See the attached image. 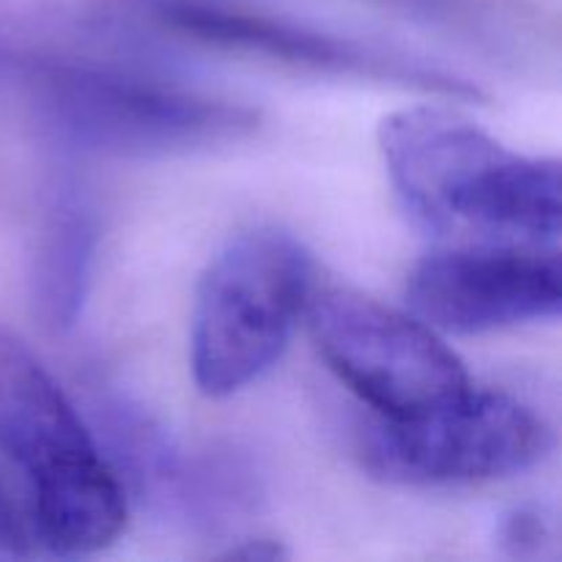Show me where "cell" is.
<instances>
[{
	"instance_id": "5b68a950",
	"label": "cell",
	"mask_w": 562,
	"mask_h": 562,
	"mask_svg": "<svg viewBox=\"0 0 562 562\" xmlns=\"http://www.w3.org/2000/svg\"><path fill=\"white\" fill-rule=\"evenodd\" d=\"M307 329L329 371L379 417H420L472 387L461 357L415 313L351 289H313Z\"/></svg>"
},
{
	"instance_id": "8fae6325",
	"label": "cell",
	"mask_w": 562,
	"mask_h": 562,
	"mask_svg": "<svg viewBox=\"0 0 562 562\" xmlns=\"http://www.w3.org/2000/svg\"><path fill=\"white\" fill-rule=\"evenodd\" d=\"M27 554H31V549H27L25 530H22L5 494L0 492V560H22Z\"/></svg>"
},
{
	"instance_id": "6da1fadb",
	"label": "cell",
	"mask_w": 562,
	"mask_h": 562,
	"mask_svg": "<svg viewBox=\"0 0 562 562\" xmlns=\"http://www.w3.org/2000/svg\"><path fill=\"white\" fill-rule=\"evenodd\" d=\"M379 148L401 203L428 234L453 245L558 247V159L514 151L431 104L387 115Z\"/></svg>"
},
{
	"instance_id": "ba28073f",
	"label": "cell",
	"mask_w": 562,
	"mask_h": 562,
	"mask_svg": "<svg viewBox=\"0 0 562 562\" xmlns=\"http://www.w3.org/2000/svg\"><path fill=\"white\" fill-rule=\"evenodd\" d=\"M165 14L181 31L195 33L206 42L225 44V47L252 49V53L274 55L280 60L344 71V75H406L401 64H384L382 58L362 53L355 44L338 42L322 33H307L285 22L267 20V16L236 14V11L198 3L168 5Z\"/></svg>"
},
{
	"instance_id": "52a82bcc",
	"label": "cell",
	"mask_w": 562,
	"mask_h": 562,
	"mask_svg": "<svg viewBox=\"0 0 562 562\" xmlns=\"http://www.w3.org/2000/svg\"><path fill=\"white\" fill-rule=\"evenodd\" d=\"M406 305L437 333L481 335L558 318V247L453 245L426 256L406 280Z\"/></svg>"
},
{
	"instance_id": "3957f363",
	"label": "cell",
	"mask_w": 562,
	"mask_h": 562,
	"mask_svg": "<svg viewBox=\"0 0 562 562\" xmlns=\"http://www.w3.org/2000/svg\"><path fill=\"white\" fill-rule=\"evenodd\" d=\"M311 252L291 234L256 228L206 269L192 313V376L209 398L258 382L283 357L313 294Z\"/></svg>"
},
{
	"instance_id": "277c9868",
	"label": "cell",
	"mask_w": 562,
	"mask_h": 562,
	"mask_svg": "<svg viewBox=\"0 0 562 562\" xmlns=\"http://www.w3.org/2000/svg\"><path fill=\"white\" fill-rule=\"evenodd\" d=\"M538 412L497 390L470 387L420 417H371L357 431L362 470L393 486H467L519 475L552 450Z\"/></svg>"
},
{
	"instance_id": "7a4b0ae2",
	"label": "cell",
	"mask_w": 562,
	"mask_h": 562,
	"mask_svg": "<svg viewBox=\"0 0 562 562\" xmlns=\"http://www.w3.org/2000/svg\"><path fill=\"white\" fill-rule=\"evenodd\" d=\"M0 453L31 486L33 516L53 552L77 558L124 532L130 505L119 472L99 450L25 340L0 327Z\"/></svg>"
},
{
	"instance_id": "8992f818",
	"label": "cell",
	"mask_w": 562,
	"mask_h": 562,
	"mask_svg": "<svg viewBox=\"0 0 562 562\" xmlns=\"http://www.w3.org/2000/svg\"><path fill=\"white\" fill-rule=\"evenodd\" d=\"M44 110L55 135L97 154L190 151L256 126V113L239 104L77 69L47 77Z\"/></svg>"
},
{
	"instance_id": "7c38bea8",
	"label": "cell",
	"mask_w": 562,
	"mask_h": 562,
	"mask_svg": "<svg viewBox=\"0 0 562 562\" xmlns=\"http://www.w3.org/2000/svg\"><path fill=\"white\" fill-rule=\"evenodd\" d=\"M225 558H241V560H278L285 558V552L280 549V543L263 541V538H256V541H245V547L231 549Z\"/></svg>"
},
{
	"instance_id": "9c48e42d",
	"label": "cell",
	"mask_w": 562,
	"mask_h": 562,
	"mask_svg": "<svg viewBox=\"0 0 562 562\" xmlns=\"http://www.w3.org/2000/svg\"><path fill=\"white\" fill-rule=\"evenodd\" d=\"M93 245H97V228L91 214L75 201L58 203L44 228L36 272H33L38 311L53 329L71 327L80 313Z\"/></svg>"
},
{
	"instance_id": "30bf717a",
	"label": "cell",
	"mask_w": 562,
	"mask_h": 562,
	"mask_svg": "<svg viewBox=\"0 0 562 562\" xmlns=\"http://www.w3.org/2000/svg\"><path fill=\"white\" fill-rule=\"evenodd\" d=\"M549 541L547 521L538 514L530 510H516L514 516H508L503 525V543L516 554V558H525L530 552H541L543 543Z\"/></svg>"
}]
</instances>
